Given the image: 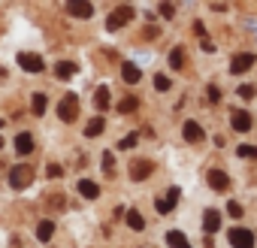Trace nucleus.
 <instances>
[{"mask_svg":"<svg viewBox=\"0 0 257 248\" xmlns=\"http://www.w3.org/2000/svg\"><path fill=\"white\" fill-rule=\"evenodd\" d=\"M112 167H115V158H112V155L106 152V155H103V173L109 176V173H112Z\"/></svg>","mask_w":257,"mask_h":248,"instance_id":"c85d7f7f","label":"nucleus"},{"mask_svg":"<svg viewBox=\"0 0 257 248\" xmlns=\"http://www.w3.org/2000/svg\"><path fill=\"white\" fill-rule=\"evenodd\" d=\"M218 100H221V91H218V88H215V85H209V103H212V106H215V103H218Z\"/></svg>","mask_w":257,"mask_h":248,"instance_id":"2f4dec72","label":"nucleus"},{"mask_svg":"<svg viewBox=\"0 0 257 248\" xmlns=\"http://www.w3.org/2000/svg\"><path fill=\"white\" fill-rule=\"evenodd\" d=\"M0 149H4V140H0Z\"/></svg>","mask_w":257,"mask_h":248,"instance_id":"c9c22d12","label":"nucleus"},{"mask_svg":"<svg viewBox=\"0 0 257 248\" xmlns=\"http://www.w3.org/2000/svg\"><path fill=\"white\" fill-rule=\"evenodd\" d=\"M185 140L188 143H203L206 140V131L200 128L197 121H185Z\"/></svg>","mask_w":257,"mask_h":248,"instance_id":"ddd939ff","label":"nucleus"},{"mask_svg":"<svg viewBox=\"0 0 257 248\" xmlns=\"http://www.w3.org/2000/svg\"><path fill=\"white\" fill-rule=\"evenodd\" d=\"M152 161H137V164H131V179L134 182H143V179H149L152 176Z\"/></svg>","mask_w":257,"mask_h":248,"instance_id":"9b49d317","label":"nucleus"},{"mask_svg":"<svg viewBox=\"0 0 257 248\" xmlns=\"http://www.w3.org/2000/svg\"><path fill=\"white\" fill-rule=\"evenodd\" d=\"M230 245L233 248H254V233L245 230V227H230Z\"/></svg>","mask_w":257,"mask_h":248,"instance_id":"20e7f679","label":"nucleus"},{"mask_svg":"<svg viewBox=\"0 0 257 248\" xmlns=\"http://www.w3.org/2000/svg\"><path fill=\"white\" fill-rule=\"evenodd\" d=\"M55 236V221H40V227H37V239L40 242H49Z\"/></svg>","mask_w":257,"mask_h":248,"instance_id":"aec40b11","label":"nucleus"},{"mask_svg":"<svg viewBox=\"0 0 257 248\" xmlns=\"http://www.w3.org/2000/svg\"><path fill=\"white\" fill-rule=\"evenodd\" d=\"M58 118L67 121V124L79 118V97H76V94H64V97H61V103H58Z\"/></svg>","mask_w":257,"mask_h":248,"instance_id":"7ed1b4c3","label":"nucleus"},{"mask_svg":"<svg viewBox=\"0 0 257 248\" xmlns=\"http://www.w3.org/2000/svg\"><path fill=\"white\" fill-rule=\"evenodd\" d=\"M206 176H209V185H212L215 191H227V188H230V176H227L224 170H209Z\"/></svg>","mask_w":257,"mask_h":248,"instance_id":"f8f14e48","label":"nucleus"},{"mask_svg":"<svg viewBox=\"0 0 257 248\" xmlns=\"http://www.w3.org/2000/svg\"><path fill=\"white\" fill-rule=\"evenodd\" d=\"M137 140H140L137 134H131V137H124V140L118 143V149H134V146H137Z\"/></svg>","mask_w":257,"mask_h":248,"instance_id":"bb28decb","label":"nucleus"},{"mask_svg":"<svg viewBox=\"0 0 257 248\" xmlns=\"http://www.w3.org/2000/svg\"><path fill=\"white\" fill-rule=\"evenodd\" d=\"M221 227V215L215 212V209H206V215H203V230L206 233H215Z\"/></svg>","mask_w":257,"mask_h":248,"instance_id":"f3484780","label":"nucleus"},{"mask_svg":"<svg viewBox=\"0 0 257 248\" xmlns=\"http://www.w3.org/2000/svg\"><path fill=\"white\" fill-rule=\"evenodd\" d=\"M103 128H106V121L97 115V118H91V121H88V128H85V137H88V140H94V137H100V134H103Z\"/></svg>","mask_w":257,"mask_h":248,"instance_id":"a211bd4d","label":"nucleus"},{"mask_svg":"<svg viewBox=\"0 0 257 248\" xmlns=\"http://www.w3.org/2000/svg\"><path fill=\"white\" fill-rule=\"evenodd\" d=\"M67 13H70L73 19H91V16H94V7L88 4V0H70V4H67Z\"/></svg>","mask_w":257,"mask_h":248,"instance_id":"39448f33","label":"nucleus"},{"mask_svg":"<svg viewBox=\"0 0 257 248\" xmlns=\"http://www.w3.org/2000/svg\"><path fill=\"white\" fill-rule=\"evenodd\" d=\"M230 124H233V131L248 134V131H251V115H248V112H242V109H236V112L230 115Z\"/></svg>","mask_w":257,"mask_h":248,"instance_id":"6e6552de","label":"nucleus"},{"mask_svg":"<svg viewBox=\"0 0 257 248\" xmlns=\"http://www.w3.org/2000/svg\"><path fill=\"white\" fill-rule=\"evenodd\" d=\"M251 67H254V55H251V52H242V55L233 58L230 73H245V70H251Z\"/></svg>","mask_w":257,"mask_h":248,"instance_id":"9d476101","label":"nucleus"},{"mask_svg":"<svg viewBox=\"0 0 257 248\" xmlns=\"http://www.w3.org/2000/svg\"><path fill=\"white\" fill-rule=\"evenodd\" d=\"M161 16H164V19H173V16H176V10H173L170 4H164V7H161Z\"/></svg>","mask_w":257,"mask_h":248,"instance_id":"72a5a7b5","label":"nucleus"},{"mask_svg":"<svg viewBox=\"0 0 257 248\" xmlns=\"http://www.w3.org/2000/svg\"><path fill=\"white\" fill-rule=\"evenodd\" d=\"M79 194H82L85 200H97V197H100V188H97V182L82 179V182H79Z\"/></svg>","mask_w":257,"mask_h":248,"instance_id":"dca6fc26","label":"nucleus"},{"mask_svg":"<svg viewBox=\"0 0 257 248\" xmlns=\"http://www.w3.org/2000/svg\"><path fill=\"white\" fill-rule=\"evenodd\" d=\"M46 106H49L46 94H34V100H31V109H34V115H43V112H46Z\"/></svg>","mask_w":257,"mask_h":248,"instance_id":"b1692460","label":"nucleus"},{"mask_svg":"<svg viewBox=\"0 0 257 248\" xmlns=\"http://www.w3.org/2000/svg\"><path fill=\"white\" fill-rule=\"evenodd\" d=\"M179 197H182V191H179V188H170V191H167V197L155 200V209H158L161 215H167V212H173V206L179 203Z\"/></svg>","mask_w":257,"mask_h":248,"instance_id":"0eeeda50","label":"nucleus"},{"mask_svg":"<svg viewBox=\"0 0 257 248\" xmlns=\"http://www.w3.org/2000/svg\"><path fill=\"white\" fill-rule=\"evenodd\" d=\"M134 7H118V10H112L109 16H106V31H118V28H124V25H131L134 22Z\"/></svg>","mask_w":257,"mask_h":248,"instance_id":"f257e3e1","label":"nucleus"},{"mask_svg":"<svg viewBox=\"0 0 257 248\" xmlns=\"http://www.w3.org/2000/svg\"><path fill=\"white\" fill-rule=\"evenodd\" d=\"M19 67H22V70H28V73H43V67H46V64H43V58H40V55L22 52V55H19Z\"/></svg>","mask_w":257,"mask_h":248,"instance_id":"423d86ee","label":"nucleus"},{"mask_svg":"<svg viewBox=\"0 0 257 248\" xmlns=\"http://www.w3.org/2000/svg\"><path fill=\"white\" fill-rule=\"evenodd\" d=\"M0 128H4V118H0Z\"/></svg>","mask_w":257,"mask_h":248,"instance_id":"f704fd0d","label":"nucleus"},{"mask_svg":"<svg viewBox=\"0 0 257 248\" xmlns=\"http://www.w3.org/2000/svg\"><path fill=\"white\" fill-rule=\"evenodd\" d=\"M121 79H124L127 85H137V82L143 79V73H140V67H137L134 61H124V64H121Z\"/></svg>","mask_w":257,"mask_h":248,"instance_id":"1a4fd4ad","label":"nucleus"},{"mask_svg":"<svg viewBox=\"0 0 257 248\" xmlns=\"http://www.w3.org/2000/svg\"><path fill=\"white\" fill-rule=\"evenodd\" d=\"M127 227H131V230H146V218L137 209H131V212H127Z\"/></svg>","mask_w":257,"mask_h":248,"instance_id":"412c9836","label":"nucleus"},{"mask_svg":"<svg viewBox=\"0 0 257 248\" xmlns=\"http://www.w3.org/2000/svg\"><path fill=\"white\" fill-rule=\"evenodd\" d=\"M155 88L158 91H170V79L167 76H155Z\"/></svg>","mask_w":257,"mask_h":248,"instance_id":"cd10ccee","label":"nucleus"},{"mask_svg":"<svg viewBox=\"0 0 257 248\" xmlns=\"http://www.w3.org/2000/svg\"><path fill=\"white\" fill-rule=\"evenodd\" d=\"M239 97H245V100H254L257 97V88L254 85H239V91H236Z\"/></svg>","mask_w":257,"mask_h":248,"instance_id":"393cba45","label":"nucleus"},{"mask_svg":"<svg viewBox=\"0 0 257 248\" xmlns=\"http://www.w3.org/2000/svg\"><path fill=\"white\" fill-rule=\"evenodd\" d=\"M34 170L28 167V164H19V167H13L10 170V185H13V191H25L31 182H34Z\"/></svg>","mask_w":257,"mask_h":248,"instance_id":"f03ea898","label":"nucleus"},{"mask_svg":"<svg viewBox=\"0 0 257 248\" xmlns=\"http://www.w3.org/2000/svg\"><path fill=\"white\" fill-rule=\"evenodd\" d=\"M76 73H79V67H76L73 61H58V64H55V76H58V79H64V82H67V79H73Z\"/></svg>","mask_w":257,"mask_h":248,"instance_id":"4468645a","label":"nucleus"},{"mask_svg":"<svg viewBox=\"0 0 257 248\" xmlns=\"http://www.w3.org/2000/svg\"><path fill=\"white\" fill-rule=\"evenodd\" d=\"M227 212H230L233 218H239V215H242V206H239V203H227Z\"/></svg>","mask_w":257,"mask_h":248,"instance_id":"473e14b6","label":"nucleus"},{"mask_svg":"<svg viewBox=\"0 0 257 248\" xmlns=\"http://www.w3.org/2000/svg\"><path fill=\"white\" fill-rule=\"evenodd\" d=\"M167 245H170V248H191L182 230H170V233H167Z\"/></svg>","mask_w":257,"mask_h":248,"instance_id":"6ab92c4d","label":"nucleus"},{"mask_svg":"<svg viewBox=\"0 0 257 248\" xmlns=\"http://www.w3.org/2000/svg\"><path fill=\"white\" fill-rule=\"evenodd\" d=\"M61 173H64V170H61L58 164H49V167H46V176H49V179H58Z\"/></svg>","mask_w":257,"mask_h":248,"instance_id":"7c9ffc66","label":"nucleus"},{"mask_svg":"<svg viewBox=\"0 0 257 248\" xmlns=\"http://www.w3.org/2000/svg\"><path fill=\"white\" fill-rule=\"evenodd\" d=\"M239 155L242 158H257V146H239Z\"/></svg>","mask_w":257,"mask_h":248,"instance_id":"c756f323","label":"nucleus"},{"mask_svg":"<svg viewBox=\"0 0 257 248\" xmlns=\"http://www.w3.org/2000/svg\"><path fill=\"white\" fill-rule=\"evenodd\" d=\"M109 97H112V94H109V85H100V88H97V94H94L97 109H106V106H109Z\"/></svg>","mask_w":257,"mask_h":248,"instance_id":"4be33fe9","label":"nucleus"},{"mask_svg":"<svg viewBox=\"0 0 257 248\" xmlns=\"http://www.w3.org/2000/svg\"><path fill=\"white\" fill-rule=\"evenodd\" d=\"M134 109H137V97H124L118 103V112H134Z\"/></svg>","mask_w":257,"mask_h":248,"instance_id":"a878e982","label":"nucleus"},{"mask_svg":"<svg viewBox=\"0 0 257 248\" xmlns=\"http://www.w3.org/2000/svg\"><path fill=\"white\" fill-rule=\"evenodd\" d=\"M182 64H185V52H182V46H176V49L170 52V67H173V70H182Z\"/></svg>","mask_w":257,"mask_h":248,"instance_id":"5701e85b","label":"nucleus"},{"mask_svg":"<svg viewBox=\"0 0 257 248\" xmlns=\"http://www.w3.org/2000/svg\"><path fill=\"white\" fill-rule=\"evenodd\" d=\"M16 152H19V155H31V152H34V137H31L28 131L16 137Z\"/></svg>","mask_w":257,"mask_h":248,"instance_id":"2eb2a0df","label":"nucleus"}]
</instances>
